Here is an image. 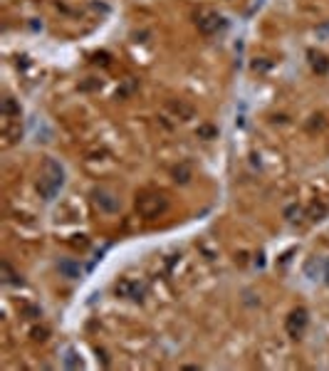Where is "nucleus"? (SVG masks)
I'll return each mask as SVG.
<instances>
[{
    "mask_svg": "<svg viewBox=\"0 0 329 371\" xmlns=\"http://www.w3.org/2000/svg\"><path fill=\"white\" fill-rule=\"evenodd\" d=\"M3 114L8 116V119L20 116V104H18L13 97H5V99H3Z\"/></svg>",
    "mask_w": 329,
    "mask_h": 371,
    "instance_id": "obj_10",
    "label": "nucleus"
},
{
    "mask_svg": "<svg viewBox=\"0 0 329 371\" xmlns=\"http://www.w3.org/2000/svg\"><path fill=\"white\" fill-rule=\"evenodd\" d=\"M324 282L329 285V260H324Z\"/></svg>",
    "mask_w": 329,
    "mask_h": 371,
    "instance_id": "obj_19",
    "label": "nucleus"
},
{
    "mask_svg": "<svg viewBox=\"0 0 329 371\" xmlns=\"http://www.w3.org/2000/svg\"><path fill=\"white\" fill-rule=\"evenodd\" d=\"M47 334H50V329H47V327H42V329H32V339H35V342H45V339H47Z\"/></svg>",
    "mask_w": 329,
    "mask_h": 371,
    "instance_id": "obj_15",
    "label": "nucleus"
},
{
    "mask_svg": "<svg viewBox=\"0 0 329 371\" xmlns=\"http://www.w3.org/2000/svg\"><path fill=\"white\" fill-rule=\"evenodd\" d=\"M317 35L327 40V37H329V23H324V25H319V28H317Z\"/></svg>",
    "mask_w": 329,
    "mask_h": 371,
    "instance_id": "obj_18",
    "label": "nucleus"
},
{
    "mask_svg": "<svg viewBox=\"0 0 329 371\" xmlns=\"http://www.w3.org/2000/svg\"><path fill=\"white\" fill-rule=\"evenodd\" d=\"M92 200H94V205H97L99 210H104V213H117V210H119V198H117L112 191H107V188H94V191H92Z\"/></svg>",
    "mask_w": 329,
    "mask_h": 371,
    "instance_id": "obj_5",
    "label": "nucleus"
},
{
    "mask_svg": "<svg viewBox=\"0 0 329 371\" xmlns=\"http://www.w3.org/2000/svg\"><path fill=\"white\" fill-rule=\"evenodd\" d=\"M307 324H309V314H307V310H304V307L292 310V312H290V317H287V322H285V327H287V334H290V337H295V339H299V337L304 334Z\"/></svg>",
    "mask_w": 329,
    "mask_h": 371,
    "instance_id": "obj_3",
    "label": "nucleus"
},
{
    "mask_svg": "<svg viewBox=\"0 0 329 371\" xmlns=\"http://www.w3.org/2000/svg\"><path fill=\"white\" fill-rule=\"evenodd\" d=\"M309 62H312V69L317 72V75H327L329 72V59L324 55H314V52H309Z\"/></svg>",
    "mask_w": 329,
    "mask_h": 371,
    "instance_id": "obj_8",
    "label": "nucleus"
},
{
    "mask_svg": "<svg viewBox=\"0 0 329 371\" xmlns=\"http://www.w3.org/2000/svg\"><path fill=\"white\" fill-rule=\"evenodd\" d=\"M114 292H117V297L136 300V302H141L144 294H146L144 285H139V282H134V280H119V282L114 285Z\"/></svg>",
    "mask_w": 329,
    "mask_h": 371,
    "instance_id": "obj_6",
    "label": "nucleus"
},
{
    "mask_svg": "<svg viewBox=\"0 0 329 371\" xmlns=\"http://www.w3.org/2000/svg\"><path fill=\"white\" fill-rule=\"evenodd\" d=\"M136 210H139L141 218L153 220V218H158V215H163L169 210V200L158 191H144V193L136 196Z\"/></svg>",
    "mask_w": 329,
    "mask_h": 371,
    "instance_id": "obj_2",
    "label": "nucleus"
},
{
    "mask_svg": "<svg viewBox=\"0 0 329 371\" xmlns=\"http://www.w3.org/2000/svg\"><path fill=\"white\" fill-rule=\"evenodd\" d=\"M64 364H67L69 369H77V366H79V361L74 359V351H72V349L67 351V359H64Z\"/></svg>",
    "mask_w": 329,
    "mask_h": 371,
    "instance_id": "obj_17",
    "label": "nucleus"
},
{
    "mask_svg": "<svg viewBox=\"0 0 329 371\" xmlns=\"http://www.w3.org/2000/svg\"><path fill=\"white\" fill-rule=\"evenodd\" d=\"M327 205L324 203H312L309 205V210H307V218L309 220H322V218H327Z\"/></svg>",
    "mask_w": 329,
    "mask_h": 371,
    "instance_id": "obj_11",
    "label": "nucleus"
},
{
    "mask_svg": "<svg viewBox=\"0 0 329 371\" xmlns=\"http://www.w3.org/2000/svg\"><path fill=\"white\" fill-rule=\"evenodd\" d=\"M174 176H176V181H181V183H188L191 181V169L186 164H181V166L174 169Z\"/></svg>",
    "mask_w": 329,
    "mask_h": 371,
    "instance_id": "obj_13",
    "label": "nucleus"
},
{
    "mask_svg": "<svg viewBox=\"0 0 329 371\" xmlns=\"http://www.w3.org/2000/svg\"><path fill=\"white\" fill-rule=\"evenodd\" d=\"M285 218H287L290 223H299V220L304 218V210H302L299 205H287V208H285Z\"/></svg>",
    "mask_w": 329,
    "mask_h": 371,
    "instance_id": "obj_12",
    "label": "nucleus"
},
{
    "mask_svg": "<svg viewBox=\"0 0 329 371\" xmlns=\"http://www.w3.org/2000/svg\"><path fill=\"white\" fill-rule=\"evenodd\" d=\"M3 272H5V282H13V285H18L20 280H18V275L13 272V267L8 265V262H3Z\"/></svg>",
    "mask_w": 329,
    "mask_h": 371,
    "instance_id": "obj_14",
    "label": "nucleus"
},
{
    "mask_svg": "<svg viewBox=\"0 0 329 371\" xmlns=\"http://www.w3.org/2000/svg\"><path fill=\"white\" fill-rule=\"evenodd\" d=\"M136 87H139V82H136L134 77L124 80V82H121V87L117 89V99H126V97H131V94L136 92Z\"/></svg>",
    "mask_w": 329,
    "mask_h": 371,
    "instance_id": "obj_9",
    "label": "nucleus"
},
{
    "mask_svg": "<svg viewBox=\"0 0 329 371\" xmlns=\"http://www.w3.org/2000/svg\"><path fill=\"white\" fill-rule=\"evenodd\" d=\"M196 23H198V30L203 35H215L218 30H225V18L218 15V13H213V10H201V15H198Z\"/></svg>",
    "mask_w": 329,
    "mask_h": 371,
    "instance_id": "obj_4",
    "label": "nucleus"
},
{
    "mask_svg": "<svg viewBox=\"0 0 329 371\" xmlns=\"http://www.w3.org/2000/svg\"><path fill=\"white\" fill-rule=\"evenodd\" d=\"M57 270H60L62 277H67V280H77V277L82 275V267H79V262H74V260H60V262H57Z\"/></svg>",
    "mask_w": 329,
    "mask_h": 371,
    "instance_id": "obj_7",
    "label": "nucleus"
},
{
    "mask_svg": "<svg viewBox=\"0 0 329 371\" xmlns=\"http://www.w3.org/2000/svg\"><path fill=\"white\" fill-rule=\"evenodd\" d=\"M198 136H201V139H213V136H215V129L206 124V126H201V129H198Z\"/></svg>",
    "mask_w": 329,
    "mask_h": 371,
    "instance_id": "obj_16",
    "label": "nucleus"
},
{
    "mask_svg": "<svg viewBox=\"0 0 329 371\" xmlns=\"http://www.w3.org/2000/svg\"><path fill=\"white\" fill-rule=\"evenodd\" d=\"M62 183H64V171H62V166L55 159H45L40 181H37V193H40V198L52 200L60 193Z\"/></svg>",
    "mask_w": 329,
    "mask_h": 371,
    "instance_id": "obj_1",
    "label": "nucleus"
}]
</instances>
